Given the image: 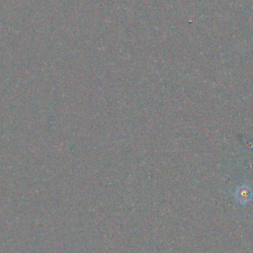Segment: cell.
Instances as JSON below:
<instances>
[{
	"mask_svg": "<svg viewBox=\"0 0 253 253\" xmlns=\"http://www.w3.org/2000/svg\"><path fill=\"white\" fill-rule=\"evenodd\" d=\"M233 198L240 206H248L253 202V188L249 184H240L234 189Z\"/></svg>",
	"mask_w": 253,
	"mask_h": 253,
	"instance_id": "obj_1",
	"label": "cell"
}]
</instances>
